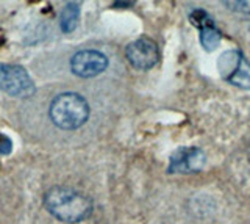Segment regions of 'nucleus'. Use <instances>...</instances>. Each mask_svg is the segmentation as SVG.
Instances as JSON below:
<instances>
[{"mask_svg":"<svg viewBox=\"0 0 250 224\" xmlns=\"http://www.w3.org/2000/svg\"><path fill=\"white\" fill-rule=\"evenodd\" d=\"M5 43V36H3V32L0 30V45H2Z\"/></svg>","mask_w":250,"mask_h":224,"instance_id":"nucleus-13","label":"nucleus"},{"mask_svg":"<svg viewBox=\"0 0 250 224\" xmlns=\"http://www.w3.org/2000/svg\"><path fill=\"white\" fill-rule=\"evenodd\" d=\"M78 16H80L78 6L75 3H67L61 13V30L62 32L64 33L74 32L78 24Z\"/></svg>","mask_w":250,"mask_h":224,"instance_id":"nucleus-7","label":"nucleus"},{"mask_svg":"<svg viewBox=\"0 0 250 224\" xmlns=\"http://www.w3.org/2000/svg\"><path fill=\"white\" fill-rule=\"evenodd\" d=\"M221 40H222V35L214 25L205 27L200 30V44L203 45V49H207L208 52L214 50L217 45L221 44Z\"/></svg>","mask_w":250,"mask_h":224,"instance_id":"nucleus-9","label":"nucleus"},{"mask_svg":"<svg viewBox=\"0 0 250 224\" xmlns=\"http://www.w3.org/2000/svg\"><path fill=\"white\" fill-rule=\"evenodd\" d=\"M227 6L234 13L249 14L250 16V0H225Z\"/></svg>","mask_w":250,"mask_h":224,"instance_id":"nucleus-11","label":"nucleus"},{"mask_svg":"<svg viewBox=\"0 0 250 224\" xmlns=\"http://www.w3.org/2000/svg\"><path fill=\"white\" fill-rule=\"evenodd\" d=\"M108 67V58L99 50H80L70 60L72 72L83 79L96 77Z\"/></svg>","mask_w":250,"mask_h":224,"instance_id":"nucleus-5","label":"nucleus"},{"mask_svg":"<svg viewBox=\"0 0 250 224\" xmlns=\"http://www.w3.org/2000/svg\"><path fill=\"white\" fill-rule=\"evenodd\" d=\"M205 165V154L199 148H182L170 157L169 173H197Z\"/></svg>","mask_w":250,"mask_h":224,"instance_id":"nucleus-6","label":"nucleus"},{"mask_svg":"<svg viewBox=\"0 0 250 224\" xmlns=\"http://www.w3.org/2000/svg\"><path fill=\"white\" fill-rule=\"evenodd\" d=\"M0 88L10 96L30 97L35 94V83L21 66L0 63Z\"/></svg>","mask_w":250,"mask_h":224,"instance_id":"nucleus-3","label":"nucleus"},{"mask_svg":"<svg viewBox=\"0 0 250 224\" xmlns=\"http://www.w3.org/2000/svg\"><path fill=\"white\" fill-rule=\"evenodd\" d=\"M229 82L239 88H250V65L244 58H241L236 71L229 77Z\"/></svg>","mask_w":250,"mask_h":224,"instance_id":"nucleus-8","label":"nucleus"},{"mask_svg":"<svg viewBox=\"0 0 250 224\" xmlns=\"http://www.w3.org/2000/svg\"><path fill=\"white\" fill-rule=\"evenodd\" d=\"M44 205L57 220L69 224L82 223L92 213L91 199L67 187L50 188L44 195Z\"/></svg>","mask_w":250,"mask_h":224,"instance_id":"nucleus-1","label":"nucleus"},{"mask_svg":"<svg viewBox=\"0 0 250 224\" xmlns=\"http://www.w3.org/2000/svg\"><path fill=\"white\" fill-rule=\"evenodd\" d=\"M49 114L52 122L62 130H75L89 118V105L77 92H64L57 96L50 104Z\"/></svg>","mask_w":250,"mask_h":224,"instance_id":"nucleus-2","label":"nucleus"},{"mask_svg":"<svg viewBox=\"0 0 250 224\" xmlns=\"http://www.w3.org/2000/svg\"><path fill=\"white\" fill-rule=\"evenodd\" d=\"M125 57H127L128 63L138 71H148L158 63L160 50L156 43L150 38H139L127 45Z\"/></svg>","mask_w":250,"mask_h":224,"instance_id":"nucleus-4","label":"nucleus"},{"mask_svg":"<svg viewBox=\"0 0 250 224\" xmlns=\"http://www.w3.org/2000/svg\"><path fill=\"white\" fill-rule=\"evenodd\" d=\"M191 21L194 22V25H195V27H199L200 30H202V28H205V27L214 25V21L211 19L209 14H208L207 11H203V10H195V11H192V14H191Z\"/></svg>","mask_w":250,"mask_h":224,"instance_id":"nucleus-10","label":"nucleus"},{"mask_svg":"<svg viewBox=\"0 0 250 224\" xmlns=\"http://www.w3.org/2000/svg\"><path fill=\"white\" fill-rule=\"evenodd\" d=\"M133 3H135V0H116V3H114V6H131Z\"/></svg>","mask_w":250,"mask_h":224,"instance_id":"nucleus-12","label":"nucleus"}]
</instances>
